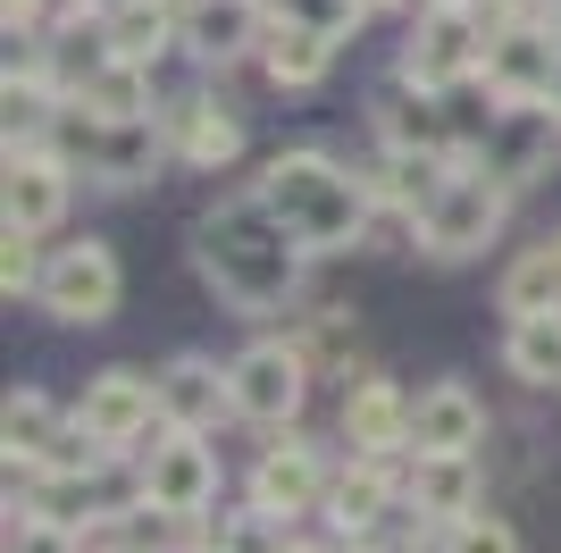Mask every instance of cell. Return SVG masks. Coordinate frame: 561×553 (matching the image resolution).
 Listing matches in <instances>:
<instances>
[{
  "label": "cell",
  "mask_w": 561,
  "mask_h": 553,
  "mask_svg": "<svg viewBox=\"0 0 561 553\" xmlns=\"http://www.w3.org/2000/svg\"><path fill=\"white\" fill-rule=\"evenodd\" d=\"M503 377L528 394H561V311L553 319H503V345H494Z\"/></svg>",
  "instance_id": "obj_28"
},
{
  "label": "cell",
  "mask_w": 561,
  "mask_h": 553,
  "mask_svg": "<svg viewBox=\"0 0 561 553\" xmlns=\"http://www.w3.org/2000/svg\"><path fill=\"white\" fill-rule=\"evenodd\" d=\"M0 553H84V529H59V520H43V511H9Z\"/></svg>",
  "instance_id": "obj_32"
},
{
  "label": "cell",
  "mask_w": 561,
  "mask_h": 553,
  "mask_svg": "<svg viewBox=\"0 0 561 553\" xmlns=\"http://www.w3.org/2000/svg\"><path fill=\"white\" fill-rule=\"evenodd\" d=\"M411 394L402 377L386 369H360L344 394H335V453H360V461H411Z\"/></svg>",
  "instance_id": "obj_11"
},
{
  "label": "cell",
  "mask_w": 561,
  "mask_h": 553,
  "mask_svg": "<svg viewBox=\"0 0 561 553\" xmlns=\"http://www.w3.org/2000/svg\"><path fill=\"white\" fill-rule=\"evenodd\" d=\"M76 168L50 151V143H25V151H9L0 160V227H25V235H59L68 227V210H76Z\"/></svg>",
  "instance_id": "obj_13"
},
{
  "label": "cell",
  "mask_w": 561,
  "mask_h": 553,
  "mask_svg": "<svg viewBox=\"0 0 561 553\" xmlns=\"http://www.w3.org/2000/svg\"><path fill=\"white\" fill-rule=\"evenodd\" d=\"M268 25H277L268 0H185V59L202 76H227L243 59H260Z\"/></svg>",
  "instance_id": "obj_18"
},
{
  "label": "cell",
  "mask_w": 561,
  "mask_h": 553,
  "mask_svg": "<svg viewBox=\"0 0 561 553\" xmlns=\"http://www.w3.org/2000/svg\"><path fill=\"white\" fill-rule=\"evenodd\" d=\"M268 9H285V0H268Z\"/></svg>",
  "instance_id": "obj_38"
},
{
  "label": "cell",
  "mask_w": 561,
  "mask_h": 553,
  "mask_svg": "<svg viewBox=\"0 0 561 553\" xmlns=\"http://www.w3.org/2000/svg\"><path fill=\"white\" fill-rule=\"evenodd\" d=\"M553 117H561V76H553Z\"/></svg>",
  "instance_id": "obj_37"
},
{
  "label": "cell",
  "mask_w": 561,
  "mask_h": 553,
  "mask_svg": "<svg viewBox=\"0 0 561 553\" xmlns=\"http://www.w3.org/2000/svg\"><path fill=\"white\" fill-rule=\"evenodd\" d=\"M43 269H50V244H43V235L0 227V302H9V311L43 294Z\"/></svg>",
  "instance_id": "obj_30"
},
{
  "label": "cell",
  "mask_w": 561,
  "mask_h": 553,
  "mask_svg": "<svg viewBox=\"0 0 561 553\" xmlns=\"http://www.w3.org/2000/svg\"><path fill=\"white\" fill-rule=\"evenodd\" d=\"M227 377H234V428H252V437H285V428H302L310 386H319V369L302 361V345H294L285 327L243 336V345L227 352Z\"/></svg>",
  "instance_id": "obj_5"
},
{
  "label": "cell",
  "mask_w": 561,
  "mask_h": 553,
  "mask_svg": "<svg viewBox=\"0 0 561 553\" xmlns=\"http://www.w3.org/2000/svg\"><path fill=\"white\" fill-rule=\"evenodd\" d=\"M369 151H427V160H453V110L445 92H420L386 76L369 92Z\"/></svg>",
  "instance_id": "obj_19"
},
{
  "label": "cell",
  "mask_w": 561,
  "mask_h": 553,
  "mask_svg": "<svg viewBox=\"0 0 561 553\" xmlns=\"http://www.w3.org/2000/svg\"><path fill=\"white\" fill-rule=\"evenodd\" d=\"M494 411L469 377H427L411 394V453H486Z\"/></svg>",
  "instance_id": "obj_20"
},
{
  "label": "cell",
  "mask_w": 561,
  "mask_h": 553,
  "mask_svg": "<svg viewBox=\"0 0 561 553\" xmlns=\"http://www.w3.org/2000/svg\"><path fill=\"white\" fill-rule=\"evenodd\" d=\"M436 553H528V545H519V529L503 520V511H478V520H461Z\"/></svg>",
  "instance_id": "obj_33"
},
{
  "label": "cell",
  "mask_w": 561,
  "mask_h": 553,
  "mask_svg": "<svg viewBox=\"0 0 561 553\" xmlns=\"http://www.w3.org/2000/svg\"><path fill=\"white\" fill-rule=\"evenodd\" d=\"M160 135H168V168H185V177H227V168L243 160V117H234L210 84L168 92Z\"/></svg>",
  "instance_id": "obj_12"
},
{
  "label": "cell",
  "mask_w": 561,
  "mask_h": 553,
  "mask_svg": "<svg viewBox=\"0 0 561 553\" xmlns=\"http://www.w3.org/2000/svg\"><path fill=\"white\" fill-rule=\"evenodd\" d=\"M402 470H411V461H360V453H344V461H335V486H328L319 529H328L335 545H369V537L402 511Z\"/></svg>",
  "instance_id": "obj_16"
},
{
  "label": "cell",
  "mask_w": 561,
  "mask_h": 553,
  "mask_svg": "<svg viewBox=\"0 0 561 553\" xmlns=\"http://www.w3.org/2000/svg\"><path fill=\"white\" fill-rule=\"evenodd\" d=\"M68 419H76V403H59V394H43V386H18V394H9V411H0V453H9V478H18V470H43L50 444L68 437Z\"/></svg>",
  "instance_id": "obj_24"
},
{
  "label": "cell",
  "mask_w": 561,
  "mask_h": 553,
  "mask_svg": "<svg viewBox=\"0 0 561 553\" xmlns=\"http://www.w3.org/2000/svg\"><path fill=\"white\" fill-rule=\"evenodd\" d=\"M553 76H561V25L537 18H503L486 43V84L503 110H553Z\"/></svg>",
  "instance_id": "obj_14"
},
{
  "label": "cell",
  "mask_w": 561,
  "mask_h": 553,
  "mask_svg": "<svg viewBox=\"0 0 561 553\" xmlns=\"http://www.w3.org/2000/svg\"><path fill=\"white\" fill-rule=\"evenodd\" d=\"M453 177H461V168H453V160H427V151H369V160H360L369 202H394V210H427Z\"/></svg>",
  "instance_id": "obj_27"
},
{
  "label": "cell",
  "mask_w": 561,
  "mask_h": 553,
  "mask_svg": "<svg viewBox=\"0 0 561 553\" xmlns=\"http://www.w3.org/2000/svg\"><path fill=\"white\" fill-rule=\"evenodd\" d=\"M277 18H302L310 34H328V43L344 50L352 34H360V25H369V0H285Z\"/></svg>",
  "instance_id": "obj_31"
},
{
  "label": "cell",
  "mask_w": 561,
  "mask_h": 553,
  "mask_svg": "<svg viewBox=\"0 0 561 553\" xmlns=\"http://www.w3.org/2000/svg\"><path fill=\"white\" fill-rule=\"evenodd\" d=\"M185 260H193V276L210 285L218 311H227V319H243L252 336H260L268 319L285 327L294 311H310V269H319V260L294 244V227L260 202L252 184H243V193H218V202L193 218Z\"/></svg>",
  "instance_id": "obj_1"
},
{
  "label": "cell",
  "mask_w": 561,
  "mask_h": 553,
  "mask_svg": "<svg viewBox=\"0 0 561 553\" xmlns=\"http://www.w3.org/2000/svg\"><path fill=\"white\" fill-rule=\"evenodd\" d=\"M160 428H176V437H218V428H234V377L218 352H168L160 369Z\"/></svg>",
  "instance_id": "obj_15"
},
{
  "label": "cell",
  "mask_w": 561,
  "mask_h": 553,
  "mask_svg": "<svg viewBox=\"0 0 561 553\" xmlns=\"http://www.w3.org/2000/svg\"><path fill=\"white\" fill-rule=\"evenodd\" d=\"M519 193L512 184H494L486 168H461V177L436 193V202L420 210V252L445 260V269H461V260H486L494 244H503V227H512Z\"/></svg>",
  "instance_id": "obj_7"
},
{
  "label": "cell",
  "mask_w": 561,
  "mask_h": 553,
  "mask_svg": "<svg viewBox=\"0 0 561 553\" xmlns=\"http://www.w3.org/2000/svg\"><path fill=\"white\" fill-rule=\"evenodd\" d=\"M486 43H494V18L478 0H420V18H402L394 76L420 92H461L486 76Z\"/></svg>",
  "instance_id": "obj_4"
},
{
  "label": "cell",
  "mask_w": 561,
  "mask_h": 553,
  "mask_svg": "<svg viewBox=\"0 0 561 553\" xmlns=\"http://www.w3.org/2000/svg\"><path fill=\"white\" fill-rule=\"evenodd\" d=\"M561 160V117L553 110H503V126L486 135V151H478V168H486L494 184H512V193H537L545 177H553Z\"/></svg>",
  "instance_id": "obj_21"
},
{
  "label": "cell",
  "mask_w": 561,
  "mask_h": 553,
  "mask_svg": "<svg viewBox=\"0 0 561 553\" xmlns=\"http://www.w3.org/2000/svg\"><path fill=\"white\" fill-rule=\"evenodd\" d=\"M335 461L328 444L310 437V428H285V437H260L252 461H243V504L268 511L277 529H319V511H328V486H335Z\"/></svg>",
  "instance_id": "obj_6"
},
{
  "label": "cell",
  "mask_w": 561,
  "mask_h": 553,
  "mask_svg": "<svg viewBox=\"0 0 561 553\" xmlns=\"http://www.w3.org/2000/svg\"><path fill=\"white\" fill-rule=\"evenodd\" d=\"M360 252H420V210L377 202V210H369V235H360Z\"/></svg>",
  "instance_id": "obj_34"
},
{
  "label": "cell",
  "mask_w": 561,
  "mask_h": 553,
  "mask_svg": "<svg viewBox=\"0 0 561 553\" xmlns=\"http://www.w3.org/2000/svg\"><path fill=\"white\" fill-rule=\"evenodd\" d=\"M335 59H344V50H335L328 34H310L302 18H277V25H268V43H260V59H252V68L268 76L277 92H319V84L335 76Z\"/></svg>",
  "instance_id": "obj_25"
},
{
  "label": "cell",
  "mask_w": 561,
  "mask_h": 553,
  "mask_svg": "<svg viewBox=\"0 0 561 553\" xmlns=\"http://www.w3.org/2000/svg\"><path fill=\"white\" fill-rule=\"evenodd\" d=\"M402 504L420 511V529L453 537L461 520L486 511V453H411V470H402Z\"/></svg>",
  "instance_id": "obj_17"
},
{
  "label": "cell",
  "mask_w": 561,
  "mask_h": 553,
  "mask_svg": "<svg viewBox=\"0 0 561 553\" xmlns=\"http://www.w3.org/2000/svg\"><path fill=\"white\" fill-rule=\"evenodd\" d=\"M135 478H142V504L151 511H176V520H202V511L227 504V461H218V437H160L135 453Z\"/></svg>",
  "instance_id": "obj_10"
},
{
  "label": "cell",
  "mask_w": 561,
  "mask_h": 553,
  "mask_svg": "<svg viewBox=\"0 0 561 553\" xmlns=\"http://www.w3.org/2000/svg\"><path fill=\"white\" fill-rule=\"evenodd\" d=\"M494 311L503 319H553L561 311V235H537V244H519L494 276Z\"/></svg>",
  "instance_id": "obj_22"
},
{
  "label": "cell",
  "mask_w": 561,
  "mask_h": 553,
  "mask_svg": "<svg viewBox=\"0 0 561 553\" xmlns=\"http://www.w3.org/2000/svg\"><path fill=\"white\" fill-rule=\"evenodd\" d=\"M117 302H126V260H117L110 235H68V244H50V269H43V311L50 327H110Z\"/></svg>",
  "instance_id": "obj_8"
},
{
  "label": "cell",
  "mask_w": 561,
  "mask_h": 553,
  "mask_svg": "<svg viewBox=\"0 0 561 553\" xmlns=\"http://www.w3.org/2000/svg\"><path fill=\"white\" fill-rule=\"evenodd\" d=\"M285 553H344V545H335L328 529H294V537H285Z\"/></svg>",
  "instance_id": "obj_35"
},
{
  "label": "cell",
  "mask_w": 561,
  "mask_h": 553,
  "mask_svg": "<svg viewBox=\"0 0 561 553\" xmlns=\"http://www.w3.org/2000/svg\"><path fill=\"white\" fill-rule=\"evenodd\" d=\"M252 193L268 210H277L285 227H294V244H302L310 260H344L360 252V235H369V184H360V168L335 160L328 143H285V151H268L252 177Z\"/></svg>",
  "instance_id": "obj_2"
},
{
  "label": "cell",
  "mask_w": 561,
  "mask_h": 553,
  "mask_svg": "<svg viewBox=\"0 0 561 553\" xmlns=\"http://www.w3.org/2000/svg\"><path fill=\"white\" fill-rule=\"evenodd\" d=\"M285 336L302 345V361L319 369V377H335V386H352L369 361H352V345H360V319H352L344 302H310V311H294L285 319Z\"/></svg>",
  "instance_id": "obj_26"
},
{
  "label": "cell",
  "mask_w": 561,
  "mask_h": 553,
  "mask_svg": "<svg viewBox=\"0 0 561 553\" xmlns=\"http://www.w3.org/2000/svg\"><path fill=\"white\" fill-rule=\"evenodd\" d=\"M50 151L84 184H101V193H142V184H160V168H168L160 117H93V110H76V101L59 110V126H50Z\"/></svg>",
  "instance_id": "obj_3"
},
{
  "label": "cell",
  "mask_w": 561,
  "mask_h": 553,
  "mask_svg": "<svg viewBox=\"0 0 561 553\" xmlns=\"http://www.w3.org/2000/svg\"><path fill=\"white\" fill-rule=\"evenodd\" d=\"M160 76L135 68V59H110V68L93 76V84L76 92V110H93V117H160Z\"/></svg>",
  "instance_id": "obj_29"
},
{
  "label": "cell",
  "mask_w": 561,
  "mask_h": 553,
  "mask_svg": "<svg viewBox=\"0 0 561 553\" xmlns=\"http://www.w3.org/2000/svg\"><path fill=\"white\" fill-rule=\"evenodd\" d=\"M76 428L101 444L110 461H135L142 444L160 437V377L135 361H110L76 386Z\"/></svg>",
  "instance_id": "obj_9"
},
{
  "label": "cell",
  "mask_w": 561,
  "mask_h": 553,
  "mask_svg": "<svg viewBox=\"0 0 561 553\" xmlns=\"http://www.w3.org/2000/svg\"><path fill=\"white\" fill-rule=\"evenodd\" d=\"M101 34H110L117 59H135V68L160 76V59L185 50V0H126V9L101 18Z\"/></svg>",
  "instance_id": "obj_23"
},
{
  "label": "cell",
  "mask_w": 561,
  "mask_h": 553,
  "mask_svg": "<svg viewBox=\"0 0 561 553\" xmlns=\"http://www.w3.org/2000/svg\"><path fill=\"white\" fill-rule=\"evenodd\" d=\"M369 18H420V0H369Z\"/></svg>",
  "instance_id": "obj_36"
}]
</instances>
